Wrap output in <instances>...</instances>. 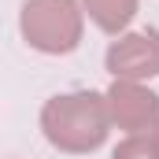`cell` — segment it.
I'll use <instances>...</instances> for the list:
<instances>
[{
	"instance_id": "cell-4",
	"label": "cell",
	"mask_w": 159,
	"mask_h": 159,
	"mask_svg": "<svg viewBox=\"0 0 159 159\" xmlns=\"http://www.w3.org/2000/svg\"><path fill=\"white\" fill-rule=\"evenodd\" d=\"M107 115L126 133H152L159 122V96L141 81H115L107 93Z\"/></svg>"
},
{
	"instance_id": "cell-7",
	"label": "cell",
	"mask_w": 159,
	"mask_h": 159,
	"mask_svg": "<svg viewBox=\"0 0 159 159\" xmlns=\"http://www.w3.org/2000/svg\"><path fill=\"white\" fill-rule=\"evenodd\" d=\"M152 141H156V148H159V122H156V129H152Z\"/></svg>"
},
{
	"instance_id": "cell-3",
	"label": "cell",
	"mask_w": 159,
	"mask_h": 159,
	"mask_svg": "<svg viewBox=\"0 0 159 159\" xmlns=\"http://www.w3.org/2000/svg\"><path fill=\"white\" fill-rule=\"evenodd\" d=\"M107 70L115 81H144L159 74V30H137V34H119L104 56Z\"/></svg>"
},
{
	"instance_id": "cell-2",
	"label": "cell",
	"mask_w": 159,
	"mask_h": 159,
	"mask_svg": "<svg viewBox=\"0 0 159 159\" xmlns=\"http://www.w3.org/2000/svg\"><path fill=\"white\" fill-rule=\"evenodd\" d=\"M19 26L30 48L44 56H67L81 44V7L78 0H26Z\"/></svg>"
},
{
	"instance_id": "cell-6",
	"label": "cell",
	"mask_w": 159,
	"mask_h": 159,
	"mask_svg": "<svg viewBox=\"0 0 159 159\" xmlns=\"http://www.w3.org/2000/svg\"><path fill=\"white\" fill-rule=\"evenodd\" d=\"M111 159H159V148H156V141H152V133H129L115 148Z\"/></svg>"
},
{
	"instance_id": "cell-1",
	"label": "cell",
	"mask_w": 159,
	"mask_h": 159,
	"mask_svg": "<svg viewBox=\"0 0 159 159\" xmlns=\"http://www.w3.org/2000/svg\"><path fill=\"white\" fill-rule=\"evenodd\" d=\"M41 129L48 137L52 148L85 156L96 152L107 141L111 115H107V100L104 93H67V96H52L41 107Z\"/></svg>"
},
{
	"instance_id": "cell-5",
	"label": "cell",
	"mask_w": 159,
	"mask_h": 159,
	"mask_svg": "<svg viewBox=\"0 0 159 159\" xmlns=\"http://www.w3.org/2000/svg\"><path fill=\"white\" fill-rule=\"evenodd\" d=\"M81 4L104 34H122L137 15V0H81Z\"/></svg>"
}]
</instances>
